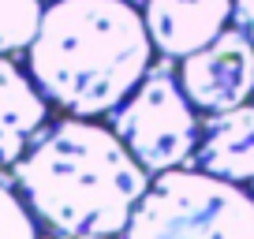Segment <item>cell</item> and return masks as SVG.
<instances>
[{"mask_svg":"<svg viewBox=\"0 0 254 239\" xmlns=\"http://www.w3.org/2000/svg\"><path fill=\"white\" fill-rule=\"evenodd\" d=\"M60 239H116V236H60Z\"/></svg>","mask_w":254,"mask_h":239,"instance_id":"obj_12","label":"cell"},{"mask_svg":"<svg viewBox=\"0 0 254 239\" xmlns=\"http://www.w3.org/2000/svg\"><path fill=\"white\" fill-rule=\"evenodd\" d=\"M49 97L38 90L30 71L0 53V172L26 153V146L49 123Z\"/></svg>","mask_w":254,"mask_h":239,"instance_id":"obj_8","label":"cell"},{"mask_svg":"<svg viewBox=\"0 0 254 239\" xmlns=\"http://www.w3.org/2000/svg\"><path fill=\"white\" fill-rule=\"evenodd\" d=\"M45 4H53V0H45Z\"/></svg>","mask_w":254,"mask_h":239,"instance_id":"obj_14","label":"cell"},{"mask_svg":"<svg viewBox=\"0 0 254 239\" xmlns=\"http://www.w3.org/2000/svg\"><path fill=\"white\" fill-rule=\"evenodd\" d=\"M131 4H146V0H131Z\"/></svg>","mask_w":254,"mask_h":239,"instance_id":"obj_13","label":"cell"},{"mask_svg":"<svg viewBox=\"0 0 254 239\" xmlns=\"http://www.w3.org/2000/svg\"><path fill=\"white\" fill-rule=\"evenodd\" d=\"M124 239H254V191L194 165L157 172Z\"/></svg>","mask_w":254,"mask_h":239,"instance_id":"obj_3","label":"cell"},{"mask_svg":"<svg viewBox=\"0 0 254 239\" xmlns=\"http://www.w3.org/2000/svg\"><path fill=\"white\" fill-rule=\"evenodd\" d=\"M232 26L254 41V0H232Z\"/></svg>","mask_w":254,"mask_h":239,"instance_id":"obj_11","label":"cell"},{"mask_svg":"<svg viewBox=\"0 0 254 239\" xmlns=\"http://www.w3.org/2000/svg\"><path fill=\"white\" fill-rule=\"evenodd\" d=\"M142 15L157 53L183 60L232 26V0H146Z\"/></svg>","mask_w":254,"mask_h":239,"instance_id":"obj_6","label":"cell"},{"mask_svg":"<svg viewBox=\"0 0 254 239\" xmlns=\"http://www.w3.org/2000/svg\"><path fill=\"white\" fill-rule=\"evenodd\" d=\"M180 82L198 112H224L254 101V41L228 26L180 60Z\"/></svg>","mask_w":254,"mask_h":239,"instance_id":"obj_5","label":"cell"},{"mask_svg":"<svg viewBox=\"0 0 254 239\" xmlns=\"http://www.w3.org/2000/svg\"><path fill=\"white\" fill-rule=\"evenodd\" d=\"M45 0H0V53H23L38 38Z\"/></svg>","mask_w":254,"mask_h":239,"instance_id":"obj_9","label":"cell"},{"mask_svg":"<svg viewBox=\"0 0 254 239\" xmlns=\"http://www.w3.org/2000/svg\"><path fill=\"white\" fill-rule=\"evenodd\" d=\"M38 217L26 206V198L19 194L15 179L0 176V239H41Z\"/></svg>","mask_w":254,"mask_h":239,"instance_id":"obj_10","label":"cell"},{"mask_svg":"<svg viewBox=\"0 0 254 239\" xmlns=\"http://www.w3.org/2000/svg\"><path fill=\"white\" fill-rule=\"evenodd\" d=\"M146 15L131 0H53L26 71L38 90L71 116H109L153 67Z\"/></svg>","mask_w":254,"mask_h":239,"instance_id":"obj_2","label":"cell"},{"mask_svg":"<svg viewBox=\"0 0 254 239\" xmlns=\"http://www.w3.org/2000/svg\"><path fill=\"white\" fill-rule=\"evenodd\" d=\"M251 191H254V183H251Z\"/></svg>","mask_w":254,"mask_h":239,"instance_id":"obj_15","label":"cell"},{"mask_svg":"<svg viewBox=\"0 0 254 239\" xmlns=\"http://www.w3.org/2000/svg\"><path fill=\"white\" fill-rule=\"evenodd\" d=\"M190 165L232 183H254V101L224 112H209Z\"/></svg>","mask_w":254,"mask_h":239,"instance_id":"obj_7","label":"cell"},{"mask_svg":"<svg viewBox=\"0 0 254 239\" xmlns=\"http://www.w3.org/2000/svg\"><path fill=\"white\" fill-rule=\"evenodd\" d=\"M19 194L56 236H124L153 176L94 116L45 123L8 168Z\"/></svg>","mask_w":254,"mask_h":239,"instance_id":"obj_1","label":"cell"},{"mask_svg":"<svg viewBox=\"0 0 254 239\" xmlns=\"http://www.w3.org/2000/svg\"><path fill=\"white\" fill-rule=\"evenodd\" d=\"M109 127L124 138V146L142 161L150 176L190 165V153L202 138V120L198 105L187 97L176 75L172 56L153 60L146 79L109 112Z\"/></svg>","mask_w":254,"mask_h":239,"instance_id":"obj_4","label":"cell"}]
</instances>
